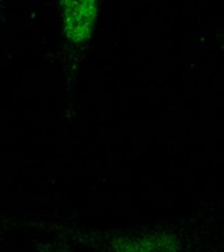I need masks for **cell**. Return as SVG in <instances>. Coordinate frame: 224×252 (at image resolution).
<instances>
[{
  "label": "cell",
  "mask_w": 224,
  "mask_h": 252,
  "mask_svg": "<svg viewBox=\"0 0 224 252\" xmlns=\"http://www.w3.org/2000/svg\"><path fill=\"white\" fill-rule=\"evenodd\" d=\"M64 34L72 43L89 41L98 16V0H59Z\"/></svg>",
  "instance_id": "6da1fadb"
},
{
  "label": "cell",
  "mask_w": 224,
  "mask_h": 252,
  "mask_svg": "<svg viewBox=\"0 0 224 252\" xmlns=\"http://www.w3.org/2000/svg\"><path fill=\"white\" fill-rule=\"evenodd\" d=\"M117 252H177L176 242L172 236L156 234L138 239L121 240Z\"/></svg>",
  "instance_id": "7a4b0ae2"
}]
</instances>
